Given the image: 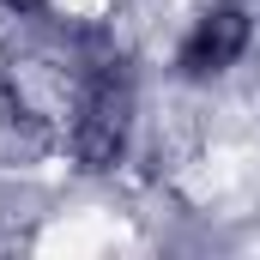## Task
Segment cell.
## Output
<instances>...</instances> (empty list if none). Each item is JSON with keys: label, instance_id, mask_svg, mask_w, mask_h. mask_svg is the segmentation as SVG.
I'll list each match as a JSON object with an SVG mask.
<instances>
[{"label": "cell", "instance_id": "obj_1", "mask_svg": "<svg viewBox=\"0 0 260 260\" xmlns=\"http://www.w3.org/2000/svg\"><path fill=\"white\" fill-rule=\"evenodd\" d=\"M127 121H133V85L121 67H103L85 97H79V121H73V151L91 170H109L127 145Z\"/></svg>", "mask_w": 260, "mask_h": 260}, {"label": "cell", "instance_id": "obj_2", "mask_svg": "<svg viewBox=\"0 0 260 260\" xmlns=\"http://www.w3.org/2000/svg\"><path fill=\"white\" fill-rule=\"evenodd\" d=\"M242 49H248V12L242 6H218V12H206L194 30H188L182 73L188 79H212V73H224V67L242 61Z\"/></svg>", "mask_w": 260, "mask_h": 260}, {"label": "cell", "instance_id": "obj_3", "mask_svg": "<svg viewBox=\"0 0 260 260\" xmlns=\"http://www.w3.org/2000/svg\"><path fill=\"white\" fill-rule=\"evenodd\" d=\"M6 6H37V0H6Z\"/></svg>", "mask_w": 260, "mask_h": 260}]
</instances>
